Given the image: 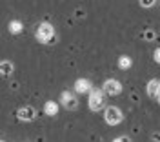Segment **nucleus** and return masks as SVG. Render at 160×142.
Returning <instances> with one entry per match:
<instances>
[{
    "instance_id": "obj_16",
    "label": "nucleus",
    "mask_w": 160,
    "mask_h": 142,
    "mask_svg": "<svg viewBox=\"0 0 160 142\" xmlns=\"http://www.w3.org/2000/svg\"><path fill=\"white\" fill-rule=\"evenodd\" d=\"M146 40H153V31H146Z\"/></svg>"
},
{
    "instance_id": "obj_15",
    "label": "nucleus",
    "mask_w": 160,
    "mask_h": 142,
    "mask_svg": "<svg viewBox=\"0 0 160 142\" xmlns=\"http://www.w3.org/2000/svg\"><path fill=\"white\" fill-rule=\"evenodd\" d=\"M113 142H131L129 137H118V139H115Z\"/></svg>"
},
{
    "instance_id": "obj_8",
    "label": "nucleus",
    "mask_w": 160,
    "mask_h": 142,
    "mask_svg": "<svg viewBox=\"0 0 160 142\" xmlns=\"http://www.w3.org/2000/svg\"><path fill=\"white\" fill-rule=\"evenodd\" d=\"M146 91H148L149 97H155V99H157V95L160 93V80H157V79L149 80L148 86H146Z\"/></svg>"
},
{
    "instance_id": "obj_7",
    "label": "nucleus",
    "mask_w": 160,
    "mask_h": 142,
    "mask_svg": "<svg viewBox=\"0 0 160 142\" xmlns=\"http://www.w3.org/2000/svg\"><path fill=\"white\" fill-rule=\"evenodd\" d=\"M75 91L80 93V95H84V93H88L89 95L93 89H91V82L88 79H78V80L75 82Z\"/></svg>"
},
{
    "instance_id": "obj_2",
    "label": "nucleus",
    "mask_w": 160,
    "mask_h": 142,
    "mask_svg": "<svg viewBox=\"0 0 160 142\" xmlns=\"http://www.w3.org/2000/svg\"><path fill=\"white\" fill-rule=\"evenodd\" d=\"M104 120L108 122L109 126H118L120 122H122V113H120L118 108L109 106V108L104 111Z\"/></svg>"
},
{
    "instance_id": "obj_6",
    "label": "nucleus",
    "mask_w": 160,
    "mask_h": 142,
    "mask_svg": "<svg viewBox=\"0 0 160 142\" xmlns=\"http://www.w3.org/2000/svg\"><path fill=\"white\" fill-rule=\"evenodd\" d=\"M60 102L64 104V108H68V109H77V106H78V100H77V97L69 91H64L62 93V97H60Z\"/></svg>"
},
{
    "instance_id": "obj_12",
    "label": "nucleus",
    "mask_w": 160,
    "mask_h": 142,
    "mask_svg": "<svg viewBox=\"0 0 160 142\" xmlns=\"http://www.w3.org/2000/svg\"><path fill=\"white\" fill-rule=\"evenodd\" d=\"M2 77H9L11 73H13V64L9 60H2Z\"/></svg>"
},
{
    "instance_id": "obj_17",
    "label": "nucleus",
    "mask_w": 160,
    "mask_h": 142,
    "mask_svg": "<svg viewBox=\"0 0 160 142\" xmlns=\"http://www.w3.org/2000/svg\"><path fill=\"white\" fill-rule=\"evenodd\" d=\"M157 100H158V104H160V93H158V95H157Z\"/></svg>"
},
{
    "instance_id": "obj_4",
    "label": "nucleus",
    "mask_w": 160,
    "mask_h": 142,
    "mask_svg": "<svg viewBox=\"0 0 160 142\" xmlns=\"http://www.w3.org/2000/svg\"><path fill=\"white\" fill-rule=\"evenodd\" d=\"M102 91L106 93V95H109V97H117V95L122 93V84L118 80H115V79H109V80L104 82Z\"/></svg>"
},
{
    "instance_id": "obj_13",
    "label": "nucleus",
    "mask_w": 160,
    "mask_h": 142,
    "mask_svg": "<svg viewBox=\"0 0 160 142\" xmlns=\"http://www.w3.org/2000/svg\"><path fill=\"white\" fill-rule=\"evenodd\" d=\"M155 4V0H140V6L142 8H151Z\"/></svg>"
},
{
    "instance_id": "obj_10",
    "label": "nucleus",
    "mask_w": 160,
    "mask_h": 142,
    "mask_svg": "<svg viewBox=\"0 0 160 142\" xmlns=\"http://www.w3.org/2000/svg\"><path fill=\"white\" fill-rule=\"evenodd\" d=\"M8 29H9V33H13V35H18V33H22V29H24V24L20 20H11L9 26H8Z\"/></svg>"
},
{
    "instance_id": "obj_5",
    "label": "nucleus",
    "mask_w": 160,
    "mask_h": 142,
    "mask_svg": "<svg viewBox=\"0 0 160 142\" xmlns=\"http://www.w3.org/2000/svg\"><path fill=\"white\" fill-rule=\"evenodd\" d=\"M17 117H18V120L31 122V120H35L37 111H35V108H31V106H24V108H20L18 111H17Z\"/></svg>"
},
{
    "instance_id": "obj_3",
    "label": "nucleus",
    "mask_w": 160,
    "mask_h": 142,
    "mask_svg": "<svg viewBox=\"0 0 160 142\" xmlns=\"http://www.w3.org/2000/svg\"><path fill=\"white\" fill-rule=\"evenodd\" d=\"M88 104L91 111H100L104 108V91H91Z\"/></svg>"
},
{
    "instance_id": "obj_9",
    "label": "nucleus",
    "mask_w": 160,
    "mask_h": 142,
    "mask_svg": "<svg viewBox=\"0 0 160 142\" xmlns=\"http://www.w3.org/2000/svg\"><path fill=\"white\" fill-rule=\"evenodd\" d=\"M44 111H46V115H49V117H55L58 113V104L55 100H48L44 104Z\"/></svg>"
},
{
    "instance_id": "obj_1",
    "label": "nucleus",
    "mask_w": 160,
    "mask_h": 142,
    "mask_svg": "<svg viewBox=\"0 0 160 142\" xmlns=\"http://www.w3.org/2000/svg\"><path fill=\"white\" fill-rule=\"evenodd\" d=\"M37 40L38 42H44V44H53L55 42V28L48 24V22H44V24H40L38 28H37Z\"/></svg>"
},
{
    "instance_id": "obj_14",
    "label": "nucleus",
    "mask_w": 160,
    "mask_h": 142,
    "mask_svg": "<svg viewBox=\"0 0 160 142\" xmlns=\"http://www.w3.org/2000/svg\"><path fill=\"white\" fill-rule=\"evenodd\" d=\"M153 58H155V62H157V64H160V48H157V49H155V53H153Z\"/></svg>"
},
{
    "instance_id": "obj_11",
    "label": "nucleus",
    "mask_w": 160,
    "mask_h": 142,
    "mask_svg": "<svg viewBox=\"0 0 160 142\" xmlns=\"http://www.w3.org/2000/svg\"><path fill=\"white\" fill-rule=\"evenodd\" d=\"M131 64H133L131 57H126V55H122V57L118 58V68H120V69H129Z\"/></svg>"
},
{
    "instance_id": "obj_18",
    "label": "nucleus",
    "mask_w": 160,
    "mask_h": 142,
    "mask_svg": "<svg viewBox=\"0 0 160 142\" xmlns=\"http://www.w3.org/2000/svg\"><path fill=\"white\" fill-rule=\"evenodd\" d=\"M2 142H4V140H2Z\"/></svg>"
}]
</instances>
